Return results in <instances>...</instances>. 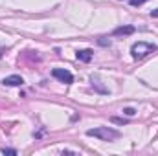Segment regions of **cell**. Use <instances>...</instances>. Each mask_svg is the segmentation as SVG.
Instances as JSON below:
<instances>
[{
    "label": "cell",
    "mask_w": 158,
    "mask_h": 156,
    "mask_svg": "<svg viewBox=\"0 0 158 156\" xmlns=\"http://www.w3.org/2000/svg\"><path fill=\"white\" fill-rule=\"evenodd\" d=\"M88 136H94L101 142H114L119 138V132L116 129H110V127H96V129H88L86 130Z\"/></svg>",
    "instance_id": "6da1fadb"
},
{
    "label": "cell",
    "mask_w": 158,
    "mask_h": 156,
    "mask_svg": "<svg viewBox=\"0 0 158 156\" xmlns=\"http://www.w3.org/2000/svg\"><path fill=\"white\" fill-rule=\"evenodd\" d=\"M2 55H4V48L0 46V57H2Z\"/></svg>",
    "instance_id": "4fadbf2b"
},
{
    "label": "cell",
    "mask_w": 158,
    "mask_h": 156,
    "mask_svg": "<svg viewBox=\"0 0 158 156\" xmlns=\"http://www.w3.org/2000/svg\"><path fill=\"white\" fill-rule=\"evenodd\" d=\"M134 31H136L134 26H119V28H116V30L112 31V35H114V37H125V35H132Z\"/></svg>",
    "instance_id": "277c9868"
},
{
    "label": "cell",
    "mask_w": 158,
    "mask_h": 156,
    "mask_svg": "<svg viewBox=\"0 0 158 156\" xmlns=\"http://www.w3.org/2000/svg\"><path fill=\"white\" fill-rule=\"evenodd\" d=\"M145 2H147V0H129V4H131V6H134V7H136V6L145 4Z\"/></svg>",
    "instance_id": "ba28073f"
},
{
    "label": "cell",
    "mask_w": 158,
    "mask_h": 156,
    "mask_svg": "<svg viewBox=\"0 0 158 156\" xmlns=\"http://www.w3.org/2000/svg\"><path fill=\"white\" fill-rule=\"evenodd\" d=\"M2 83H4L6 86H22V84H24V79L20 77V76H7Z\"/></svg>",
    "instance_id": "5b68a950"
},
{
    "label": "cell",
    "mask_w": 158,
    "mask_h": 156,
    "mask_svg": "<svg viewBox=\"0 0 158 156\" xmlns=\"http://www.w3.org/2000/svg\"><path fill=\"white\" fill-rule=\"evenodd\" d=\"M2 153H4V154H11V156L17 154V151H15V149H6V147L2 149Z\"/></svg>",
    "instance_id": "30bf717a"
},
{
    "label": "cell",
    "mask_w": 158,
    "mask_h": 156,
    "mask_svg": "<svg viewBox=\"0 0 158 156\" xmlns=\"http://www.w3.org/2000/svg\"><path fill=\"white\" fill-rule=\"evenodd\" d=\"M52 76H53L55 79H59L61 83H66V84L74 83L72 72H68V70H64V68H53V70H52Z\"/></svg>",
    "instance_id": "3957f363"
},
{
    "label": "cell",
    "mask_w": 158,
    "mask_h": 156,
    "mask_svg": "<svg viewBox=\"0 0 158 156\" xmlns=\"http://www.w3.org/2000/svg\"><path fill=\"white\" fill-rule=\"evenodd\" d=\"M110 121L112 123H119V125H125L127 123V119H123V117H110Z\"/></svg>",
    "instance_id": "52a82bcc"
},
{
    "label": "cell",
    "mask_w": 158,
    "mask_h": 156,
    "mask_svg": "<svg viewBox=\"0 0 158 156\" xmlns=\"http://www.w3.org/2000/svg\"><path fill=\"white\" fill-rule=\"evenodd\" d=\"M92 55H94L92 50H77V53H76L77 61H81V63H88L92 59Z\"/></svg>",
    "instance_id": "8992f818"
},
{
    "label": "cell",
    "mask_w": 158,
    "mask_h": 156,
    "mask_svg": "<svg viewBox=\"0 0 158 156\" xmlns=\"http://www.w3.org/2000/svg\"><path fill=\"white\" fill-rule=\"evenodd\" d=\"M99 44H101V46H110V40H99Z\"/></svg>",
    "instance_id": "8fae6325"
},
{
    "label": "cell",
    "mask_w": 158,
    "mask_h": 156,
    "mask_svg": "<svg viewBox=\"0 0 158 156\" xmlns=\"http://www.w3.org/2000/svg\"><path fill=\"white\" fill-rule=\"evenodd\" d=\"M123 114H127V116H134V114H136V110L129 107V109H123Z\"/></svg>",
    "instance_id": "9c48e42d"
},
{
    "label": "cell",
    "mask_w": 158,
    "mask_h": 156,
    "mask_svg": "<svg viewBox=\"0 0 158 156\" xmlns=\"http://www.w3.org/2000/svg\"><path fill=\"white\" fill-rule=\"evenodd\" d=\"M151 17H153V18H158V9H153V11H151Z\"/></svg>",
    "instance_id": "7c38bea8"
},
{
    "label": "cell",
    "mask_w": 158,
    "mask_h": 156,
    "mask_svg": "<svg viewBox=\"0 0 158 156\" xmlns=\"http://www.w3.org/2000/svg\"><path fill=\"white\" fill-rule=\"evenodd\" d=\"M156 50H158L156 44L143 42V40L134 42V44L131 46V53H132V57H134V59H143L145 55H149V53H153V51H156Z\"/></svg>",
    "instance_id": "7a4b0ae2"
}]
</instances>
